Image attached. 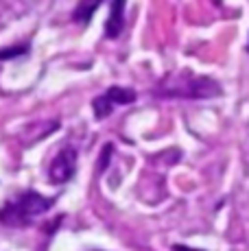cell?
Here are the masks:
<instances>
[{
    "label": "cell",
    "instance_id": "cell-7",
    "mask_svg": "<svg viewBox=\"0 0 249 251\" xmlns=\"http://www.w3.org/2000/svg\"><path fill=\"white\" fill-rule=\"evenodd\" d=\"M173 251H201V249H193V247H186V245H175Z\"/></svg>",
    "mask_w": 249,
    "mask_h": 251
},
{
    "label": "cell",
    "instance_id": "cell-2",
    "mask_svg": "<svg viewBox=\"0 0 249 251\" xmlns=\"http://www.w3.org/2000/svg\"><path fill=\"white\" fill-rule=\"evenodd\" d=\"M52 207V199H46L40 192H22L20 197L7 201L0 207V223L7 227H26L40 214L49 212Z\"/></svg>",
    "mask_w": 249,
    "mask_h": 251
},
{
    "label": "cell",
    "instance_id": "cell-6",
    "mask_svg": "<svg viewBox=\"0 0 249 251\" xmlns=\"http://www.w3.org/2000/svg\"><path fill=\"white\" fill-rule=\"evenodd\" d=\"M100 2L103 0H81L79 4H76V9H75V22H79V24H88L90 20H92V16L97 13V9L100 7Z\"/></svg>",
    "mask_w": 249,
    "mask_h": 251
},
{
    "label": "cell",
    "instance_id": "cell-3",
    "mask_svg": "<svg viewBox=\"0 0 249 251\" xmlns=\"http://www.w3.org/2000/svg\"><path fill=\"white\" fill-rule=\"evenodd\" d=\"M76 173V151L73 147H64L55 157H52L49 166V179L57 186L68 183Z\"/></svg>",
    "mask_w": 249,
    "mask_h": 251
},
{
    "label": "cell",
    "instance_id": "cell-1",
    "mask_svg": "<svg viewBox=\"0 0 249 251\" xmlns=\"http://www.w3.org/2000/svg\"><path fill=\"white\" fill-rule=\"evenodd\" d=\"M221 85L210 76H199L193 72H177L166 79H162L155 88V94L160 99H217L221 96Z\"/></svg>",
    "mask_w": 249,
    "mask_h": 251
},
{
    "label": "cell",
    "instance_id": "cell-5",
    "mask_svg": "<svg viewBox=\"0 0 249 251\" xmlns=\"http://www.w3.org/2000/svg\"><path fill=\"white\" fill-rule=\"evenodd\" d=\"M124 24V0H112V11H109V20L105 26V35L107 37H118Z\"/></svg>",
    "mask_w": 249,
    "mask_h": 251
},
{
    "label": "cell",
    "instance_id": "cell-4",
    "mask_svg": "<svg viewBox=\"0 0 249 251\" xmlns=\"http://www.w3.org/2000/svg\"><path fill=\"white\" fill-rule=\"evenodd\" d=\"M136 99H138V96H136V92H133V90H127V88H109L105 94H100V96L94 99V103H92L94 116L100 120V118H105V116L112 114L114 105H129V103H133Z\"/></svg>",
    "mask_w": 249,
    "mask_h": 251
}]
</instances>
